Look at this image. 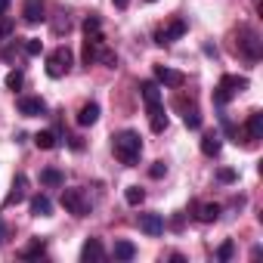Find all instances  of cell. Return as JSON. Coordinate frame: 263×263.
Instances as JSON below:
<instances>
[{
	"mask_svg": "<svg viewBox=\"0 0 263 263\" xmlns=\"http://www.w3.org/2000/svg\"><path fill=\"white\" fill-rule=\"evenodd\" d=\"M84 31L90 34V31H99V16H87L84 19Z\"/></svg>",
	"mask_w": 263,
	"mask_h": 263,
	"instance_id": "34",
	"label": "cell"
},
{
	"mask_svg": "<svg viewBox=\"0 0 263 263\" xmlns=\"http://www.w3.org/2000/svg\"><path fill=\"white\" fill-rule=\"evenodd\" d=\"M140 229L146 232V235H152V238H158L161 232H164V217L161 214H140Z\"/></svg>",
	"mask_w": 263,
	"mask_h": 263,
	"instance_id": "10",
	"label": "cell"
},
{
	"mask_svg": "<svg viewBox=\"0 0 263 263\" xmlns=\"http://www.w3.org/2000/svg\"><path fill=\"white\" fill-rule=\"evenodd\" d=\"M149 124H152L155 134H164V130H167V115H164V105L161 102L158 105H149Z\"/></svg>",
	"mask_w": 263,
	"mask_h": 263,
	"instance_id": "14",
	"label": "cell"
},
{
	"mask_svg": "<svg viewBox=\"0 0 263 263\" xmlns=\"http://www.w3.org/2000/svg\"><path fill=\"white\" fill-rule=\"evenodd\" d=\"M22 50H25V56H41V53H44V44H41L37 37H28V41L22 44Z\"/></svg>",
	"mask_w": 263,
	"mask_h": 263,
	"instance_id": "27",
	"label": "cell"
},
{
	"mask_svg": "<svg viewBox=\"0 0 263 263\" xmlns=\"http://www.w3.org/2000/svg\"><path fill=\"white\" fill-rule=\"evenodd\" d=\"M220 149H223L220 134H204V137H201V152H204L208 158H217V155H220Z\"/></svg>",
	"mask_w": 263,
	"mask_h": 263,
	"instance_id": "18",
	"label": "cell"
},
{
	"mask_svg": "<svg viewBox=\"0 0 263 263\" xmlns=\"http://www.w3.org/2000/svg\"><path fill=\"white\" fill-rule=\"evenodd\" d=\"M155 81L164 84V87H183L186 84V74L177 71V68H167V65H155Z\"/></svg>",
	"mask_w": 263,
	"mask_h": 263,
	"instance_id": "7",
	"label": "cell"
},
{
	"mask_svg": "<svg viewBox=\"0 0 263 263\" xmlns=\"http://www.w3.org/2000/svg\"><path fill=\"white\" fill-rule=\"evenodd\" d=\"M111 149H115V158L127 167H137L140 164V155H143V140L137 130H121V134L111 137Z\"/></svg>",
	"mask_w": 263,
	"mask_h": 263,
	"instance_id": "1",
	"label": "cell"
},
{
	"mask_svg": "<svg viewBox=\"0 0 263 263\" xmlns=\"http://www.w3.org/2000/svg\"><path fill=\"white\" fill-rule=\"evenodd\" d=\"M96 121H99V105H96V102L81 105V111H78V124H81V127H90V124H96Z\"/></svg>",
	"mask_w": 263,
	"mask_h": 263,
	"instance_id": "19",
	"label": "cell"
},
{
	"mask_svg": "<svg viewBox=\"0 0 263 263\" xmlns=\"http://www.w3.org/2000/svg\"><path fill=\"white\" fill-rule=\"evenodd\" d=\"M96 62H102L105 68H115V65H118V56H115V53L102 44V47H99V53H96Z\"/></svg>",
	"mask_w": 263,
	"mask_h": 263,
	"instance_id": "26",
	"label": "cell"
},
{
	"mask_svg": "<svg viewBox=\"0 0 263 263\" xmlns=\"http://www.w3.org/2000/svg\"><path fill=\"white\" fill-rule=\"evenodd\" d=\"M149 4H155V0H149Z\"/></svg>",
	"mask_w": 263,
	"mask_h": 263,
	"instance_id": "39",
	"label": "cell"
},
{
	"mask_svg": "<svg viewBox=\"0 0 263 263\" xmlns=\"http://www.w3.org/2000/svg\"><path fill=\"white\" fill-rule=\"evenodd\" d=\"M102 44H105V41H102L99 31H90V34H87V41H84V65H87V68L96 62V53H99Z\"/></svg>",
	"mask_w": 263,
	"mask_h": 263,
	"instance_id": "12",
	"label": "cell"
},
{
	"mask_svg": "<svg viewBox=\"0 0 263 263\" xmlns=\"http://www.w3.org/2000/svg\"><path fill=\"white\" fill-rule=\"evenodd\" d=\"M232 254H235V245H232V241H223V245H220V251H217V257H220L223 263H226V260H232Z\"/></svg>",
	"mask_w": 263,
	"mask_h": 263,
	"instance_id": "31",
	"label": "cell"
},
{
	"mask_svg": "<svg viewBox=\"0 0 263 263\" xmlns=\"http://www.w3.org/2000/svg\"><path fill=\"white\" fill-rule=\"evenodd\" d=\"M22 84H25V74H22V71H10V74H7V87H10L13 93L22 90Z\"/></svg>",
	"mask_w": 263,
	"mask_h": 263,
	"instance_id": "28",
	"label": "cell"
},
{
	"mask_svg": "<svg viewBox=\"0 0 263 263\" xmlns=\"http://www.w3.org/2000/svg\"><path fill=\"white\" fill-rule=\"evenodd\" d=\"M56 143H59V140H56L53 130H41V134L34 137V146H37V149H47V152H50V149H56Z\"/></svg>",
	"mask_w": 263,
	"mask_h": 263,
	"instance_id": "22",
	"label": "cell"
},
{
	"mask_svg": "<svg viewBox=\"0 0 263 263\" xmlns=\"http://www.w3.org/2000/svg\"><path fill=\"white\" fill-rule=\"evenodd\" d=\"M13 34V19H4V25H0V44H4V37Z\"/></svg>",
	"mask_w": 263,
	"mask_h": 263,
	"instance_id": "35",
	"label": "cell"
},
{
	"mask_svg": "<svg viewBox=\"0 0 263 263\" xmlns=\"http://www.w3.org/2000/svg\"><path fill=\"white\" fill-rule=\"evenodd\" d=\"M164 174H167V164H164V161H155V164L149 167V177H152V180H161Z\"/></svg>",
	"mask_w": 263,
	"mask_h": 263,
	"instance_id": "32",
	"label": "cell"
},
{
	"mask_svg": "<svg viewBox=\"0 0 263 263\" xmlns=\"http://www.w3.org/2000/svg\"><path fill=\"white\" fill-rule=\"evenodd\" d=\"M10 13V0H0V16H7Z\"/></svg>",
	"mask_w": 263,
	"mask_h": 263,
	"instance_id": "36",
	"label": "cell"
},
{
	"mask_svg": "<svg viewBox=\"0 0 263 263\" xmlns=\"http://www.w3.org/2000/svg\"><path fill=\"white\" fill-rule=\"evenodd\" d=\"M245 134H248V140H263V115L260 111H251V118L245 124Z\"/></svg>",
	"mask_w": 263,
	"mask_h": 263,
	"instance_id": "17",
	"label": "cell"
},
{
	"mask_svg": "<svg viewBox=\"0 0 263 263\" xmlns=\"http://www.w3.org/2000/svg\"><path fill=\"white\" fill-rule=\"evenodd\" d=\"M238 50L248 56V59H260L263 56V41H260V34L257 31H251V28H241V37H238Z\"/></svg>",
	"mask_w": 263,
	"mask_h": 263,
	"instance_id": "5",
	"label": "cell"
},
{
	"mask_svg": "<svg viewBox=\"0 0 263 263\" xmlns=\"http://www.w3.org/2000/svg\"><path fill=\"white\" fill-rule=\"evenodd\" d=\"M183 121H186V127H189V130H198V127H201V115H198L195 108H192V111H186V118H183Z\"/></svg>",
	"mask_w": 263,
	"mask_h": 263,
	"instance_id": "30",
	"label": "cell"
},
{
	"mask_svg": "<svg viewBox=\"0 0 263 263\" xmlns=\"http://www.w3.org/2000/svg\"><path fill=\"white\" fill-rule=\"evenodd\" d=\"M111 254H115V260H134L137 257V248H134V241H115Z\"/></svg>",
	"mask_w": 263,
	"mask_h": 263,
	"instance_id": "21",
	"label": "cell"
},
{
	"mask_svg": "<svg viewBox=\"0 0 263 263\" xmlns=\"http://www.w3.org/2000/svg\"><path fill=\"white\" fill-rule=\"evenodd\" d=\"M183 34H186V22H183V19H174L167 28H158V31H155V44H158V47H171V44L180 41Z\"/></svg>",
	"mask_w": 263,
	"mask_h": 263,
	"instance_id": "6",
	"label": "cell"
},
{
	"mask_svg": "<svg viewBox=\"0 0 263 263\" xmlns=\"http://www.w3.org/2000/svg\"><path fill=\"white\" fill-rule=\"evenodd\" d=\"M7 241V226H4V220H0V245Z\"/></svg>",
	"mask_w": 263,
	"mask_h": 263,
	"instance_id": "37",
	"label": "cell"
},
{
	"mask_svg": "<svg viewBox=\"0 0 263 263\" xmlns=\"http://www.w3.org/2000/svg\"><path fill=\"white\" fill-rule=\"evenodd\" d=\"M124 201H127V204H134V208H140V204L146 201V189H140V186H127Z\"/></svg>",
	"mask_w": 263,
	"mask_h": 263,
	"instance_id": "23",
	"label": "cell"
},
{
	"mask_svg": "<svg viewBox=\"0 0 263 263\" xmlns=\"http://www.w3.org/2000/svg\"><path fill=\"white\" fill-rule=\"evenodd\" d=\"M22 19H25L28 25L44 22V19H47V7H44V0H25V4H22Z\"/></svg>",
	"mask_w": 263,
	"mask_h": 263,
	"instance_id": "9",
	"label": "cell"
},
{
	"mask_svg": "<svg viewBox=\"0 0 263 263\" xmlns=\"http://www.w3.org/2000/svg\"><path fill=\"white\" fill-rule=\"evenodd\" d=\"M41 183H44V186H62V183H65V177H62V171L47 167V171H41Z\"/></svg>",
	"mask_w": 263,
	"mask_h": 263,
	"instance_id": "24",
	"label": "cell"
},
{
	"mask_svg": "<svg viewBox=\"0 0 263 263\" xmlns=\"http://www.w3.org/2000/svg\"><path fill=\"white\" fill-rule=\"evenodd\" d=\"M111 4H115V7H121V10H124V7H127V4H130V0H111Z\"/></svg>",
	"mask_w": 263,
	"mask_h": 263,
	"instance_id": "38",
	"label": "cell"
},
{
	"mask_svg": "<svg viewBox=\"0 0 263 263\" xmlns=\"http://www.w3.org/2000/svg\"><path fill=\"white\" fill-rule=\"evenodd\" d=\"M241 90H248V78H238V74H223L220 78V84H217V90H214V102L217 105H226L235 93H241Z\"/></svg>",
	"mask_w": 263,
	"mask_h": 263,
	"instance_id": "2",
	"label": "cell"
},
{
	"mask_svg": "<svg viewBox=\"0 0 263 263\" xmlns=\"http://www.w3.org/2000/svg\"><path fill=\"white\" fill-rule=\"evenodd\" d=\"M25 195H28V180L19 174L16 180H13V189H10V195L4 198V208H13V204H22L25 201Z\"/></svg>",
	"mask_w": 263,
	"mask_h": 263,
	"instance_id": "11",
	"label": "cell"
},
{
	"mask_svg": "<svg viewBox=\"0 0 263 263\" xmlns=\"http://www.w3.org/2000/svg\"><path fill=\"white\" fill-rule=\"evenodd\" d=\"M71 71V50L68 47H56L50 56H47V74L50 78H62Z\"/></svg>",
	"mask_w": 263,
	"mask_h": 263,
	"instance_id": "3",
	"label": "cell"
},
{
	"mask_svg": "<svg viewBox=\"0 0 263 263\" xmlns=\"http://www.w3.org/2000/svg\"><path fill=\"white\" fill-rule=\"evenodd\" d=\"M44 254H47V238H31V241L19 251L22 260H34V257H44Z\"/></svg>",
	"mask_w": 263,
	"mask_h": 263,
	"instance_id": "16",
	"label": "cell"
},
{
	"mask_svg": "<svg viewBox=\"0 0 263 263\" xmlns=\"http://www.w3.org/2000/svg\"><path fill=\"white\" fill-rule=\"evenodd\" d=\"M62 208L74 217H87L90 214V198L84 195V189H62Z\"/></svg>",
	"mask_w": 263,
	"mask_h": 263,
	"instance_id": "4",
	"label": "cell"
},
{
	"mask_svg": "<svg viewBox=\"0 0 263 263\" xmlns=\"http://www.w3.org/2000/svg\"><path fill=\"white\" fill-rule=\"evenodd\" d=\"M53 31H56V34H62V31L68 34V31H71V19H68V16H59V19L53 22Z\"/></svg>",
	"mask_w": 263,
	"mask_h": 263,
	"instance_id": "29",
	"label": "cell"
},
{
	"mask_svg": "<svg viewBox=\"0 0 263 263\" xmlns=\"http://www.w3.org/2000/svg\"><path fill=\"white\" fill-rule=\"evenodd\" d=\"M19 111L25 118H41V115H47V102L41 96H19Z\"/></svg>",
	"mask_w": 263,
	"mask_h": 263,
	"instance_id": "8",
	"label": "cell"
},
{
	"mask_svg": "<svg viewBox=\"0 0 263 263\" xmlns=\"http://www.w3.org/2000/svg\"><path fill=\"white\" fill-rule=\"evenodd\" d=\"M53 214V201L47 195H34L31 198V217H50Z\"/></svg>",
	"mask_w": 263,
	"mask_h": 263,
	"instance_id": "20",
	"label": "cell"
},
{
	"mask_svg": "<svg viewBox=\"0 0 263 263\" xmlns=\"http://www.w3.org/2000/svg\"><path fill=\"white\" fill-rule=\"evenodd\" d=\"M217 180H220V183H235V171H232V167H220V171H217Z\"/></svg>",
	"mask_w": 263,
	"mask_h": 263,
	"instance_id": "33",
	"label": "cell"
},
{
	"mask_svg": "<svg viewBox=\"0 0 263 263\" xmlns=\"http://www.w3.org/2000/svg\"><path fill=\"white\" fill-rule=\"evenodd\" d=\"M102 257H105L102 241H99V238H87V241H84V248H81V260H84V263H90V260H102Z\"/></svg>",
	"mask_w": 263,
	"mask_h": 263,
	"instance_id": "13",
	"label": "cell"
},
{
	"mask_svg": "<svg viewBox=\"0 0 263 263\" xmlns=\"http://www.w3.org/2000/svg\"><path fill=\"white\" fill-rule=\"evenodd\" d=\"M198 220L201 223H217L220 220V204H201L198 208Z\"/></svg>",
	"mask_w": 263,
	"mask_h": 263,
	"instance_id": "25",
	"label": "cell"
},
{
	"mask_svg": "<svg viewBox=\"0 0 263 263\" xmlns=\"http://www.w3.org/2000/svg\"><path fill=\"white\" fill-rule=\"evenodd\" d=\"M140 93H143V99H146V108L161 102V87H158V81H143V84H140Z\"/></svg>",
	"mask_w": 263,
	"mask_h": 263,
	"instance_id": "15",
	"label": "cell"
}]
</instances>
